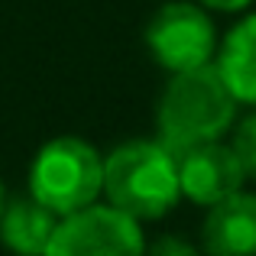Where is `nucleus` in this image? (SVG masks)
<instances>
[{
  "instance_id": "f257e3e1",
  "label": "nucleus",
  "mask_w": 256,
  "mask_h": 256,
  "mask_svg": "<svg viewBox=\"0 0 256 256\" xmlns=\"http://www.w3.org/2000/svg\"><path fill=\"white\" fill-rule=\"evenodd\" d=\"M234 120H237V98L214 65L172 75L156 107L159 140L172 152L218 143L230 133Z\"/></svg>"
},
{
  "instance_id": "f03ea898",
  "label": "nucleus",
  "mask_w": 256,
  "mask_h": 256,
  "mask_svg": "<svg viewBox=\"0 0 256 256\" xmlns=\"http://www.w3.org/2000/svg\"><path fill=\"white\" fill-rule=\"evenodd\" d=\"M104 198L136 220H159L182 201L178 152L162 140H130L104 159Z\"/></svg>"
},
{
  "instance_id": "7ed1b4c3",
  "label": "nucleus",
  "mask_w": 256,
  "mask_h": 256,
  "mask_svg": "<svg viewBox=\"0 0 256 256\" xmlns=\"http://www.w3.org/2000/svg\"><path fill=\"white\" fill-rule=\"evenodd\" d=\"M30 194L58 218L98 204L104 194V156L82 136H56L30 166Z\"/></svg>"
},
{
  "instance_id": "20e7f679",
  "label": "nucleus",
  "mask_w": 256,
  "mask_h": 256,
  "mask_svg": "<svg viewBox=\"0 0 256 256\" xmlns=\"http://www.w3.org/2000/svg\"><path fill=\"white\" fill-rule=\"evenodd\" d=\"M146 49L166 72H194L214 65L218 58V30L204 4H172L159 6L146 26Z\"/></svg>"
},
{
  "instance_id": "39448f33",
  "label": "nucleus",
  "mask_w": 256,
  "mask_h": 256,
  "mask_svg": "<svg viewBox=\"0 0 256 256\" xmlns=\"http://www.w3.org/2000/svg\"><path fill=\"white\" fill-rule=\"evenodd\" d=\"M146 246L136 218L114 204H91L58 220L46 256H146Z\"/></svg>"
},
{
  "instance_id": "423d86ee",
  "label": "nucleus",
  "mask_w": 256,
  "mask_h": 256,
  "mask_svg": "<svg viewBox=\"0 0 256 256\" xmlns=\"http://www.w3.org/2000/svg\"><path fill=\"white\" fill-rule=\"evenodd\" d=\"M178 178H182V198L192 204L214 208L218 201L230 198L246 182V172L240 166L234 146L227 143H201L178 152Z\"/></svg>"
},
{
  "instance_id": "0eeeda50",
  "label": "nucleus",
  "mask_w": 256,
  "mask_h": 256,
  "mask_svg": "<svg viewBox=\"0 0 256 256\" xmlns=\"http://www.w3.org/2000/svg\"><path fill=\"white\" fill-rule=\"evenodd\" d=\"M201 250L208 256H256V194L234 192L208 208L201 224Z\"/></svg>"
},
{
  "instance_id": "6e6552de",
  "label": "nucleus",
  "mask_w": 256,
  "mask_h": 256,
  "mask_svg": "<svg viewBox=\"0 0 256 256\" xmlns=\"http://www.w3.org/2000/svg\"><path fill=\"white\" fill-rule=\"evenodd\" d=\"M58 214L49 211L42 201L13 198L6 201V211L0 218V244L13 256H46L58 227Z\"/></svg>"
},
{
  "instance_id": "1a4fd4ad",
  "label": "nucleus",
  "mask_w": 256,
  "mask_h": 256,
  "mask_svg": "<svg viewBox=\"0 0 256 256\" xmlns=\"http://www.w3.org/2000/svg\"><path fill=\"white\" fill-rule=\"evenodd\" d=\"M214 68L220 72L237 104L256 107V13L227 30L224 42L218 46Z\"/></svg>"
},
{
  "instance_id": "9d476101",
  "label": "nucleus",
  "mask_w": 256,
  "mask_h": 256,
  "mask_svg": "<svg viewBox=\"0 0 256 256\" xmlns=\"http://www.w3.org/2000/svg\"><path fill=\"white\" fill-rule=\"evenodd\" d=\"M234 152H237L240 166H244L246 178H256V110L250 117L240 120V126L234 130Z\"/></svg>"
},
{
  "instance_id": "9b49d317",
  "label": "nucleus",
  "mask_w": 256,
  "mask_h": 256,
  "mask_svg": "<svg viewBox=\"0 0 256 256\" xmlns=\"http://www.w3.org/2000/svg\"><path fill=\"white\" fill-rule=\"evenodd\" d=\"M146 256H198V250H194L188 240L166 234V237H159L152 246H146Z\"/></svg>"
},
{
  "instance_id": "f8f14e48",
  "label": "nucleus",
  "mask_w": 256,
  "mask_h": 256,
  "mask_svg": "<svg viewBox=\"0 0 256 256\" xmlns=\"http://www.w3.org/2000/svg\"><path fill=\"white\" fill-rule=\"evenodd\" d=\"M208 10H218V13H240L253 4V0H201Z\"/></svg>"
},
{
  "instance_id": "ddd939ff",
  "label": "nucleus",
  "mask_w": 256,
  "mask_h": 256,
  "mask_svg": "<svg viewBox=\"0 0 256 256\" xmlns=\"http://www.w3.org/2000/svg\"><path fill=\"white\" fill-rule=\"evenodd\" d=\"M4 211H6V188H4V182H0V218H4Z\"/></svg>"
}]
</instances>
